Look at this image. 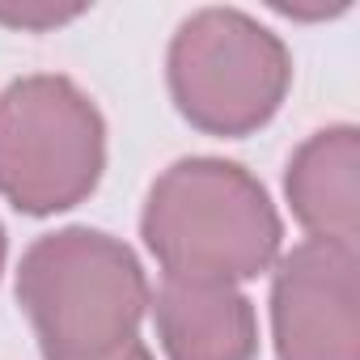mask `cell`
Returning <instances> with one entry per match:
<instances>
[{"label":"cell","instance_id":"cell-1","mask_svg":"<svg viewBox=\"0 0 360 360\" xmlns=\"http://www.w3.org/2000/svg\"><path fill=\"white\" fill-rule=\"evenodd\" d=\"M140 238L165 280L242 284L284 250L280 212L259 178L225 157H183L144 195Z\"/></svg>","mask_w":360,"mask_h":360},{"label":"cell","instance_id":"cell-2","mask_svg":"<svg viewBox=\"0 0 360 360\" xmlns=\"http://www.w3.org/2000/svg\"><path fill=\"white\" fill-rule=\"evenodd\" d=\"M18 301L47 360H89L136 339L153 288L127 242L72 225L30 242Z\"/></svg>","mask_w":360,"mask_h":360},{"label":"cell","instance_id":"cell-3","mask_svg":"<svg viewBox=\"0 0 360 360\" xmlns=\"http://www.w3.org/2000/svg\"><path fill=\"white\" fill-rule=\"evenodd\" d=\"M169 98L208 136H250L288 98L292 56L280 34L242 9H195L165 51Z\"/></svg>","mask_w":360,"mask_h":360},{"label":"cell","instance_id":"cell-4","mask_svg":"<svg viewBox=\"0 0 360 360\" xmlns=\"http://www.w3.org/2000/svg\"><path fill=\"white\" fill-rule=\"evenodd\" d=\"M106 169V123L94 98L34 72L0 94V195L26 217L68 212L94 195Z\"/></svg>","mask_w":360,"mask_h":360},{"label":"cell","instance_id":"cell-5","mask_svg":"<svg viewBox=\"0 0 360 360\" xmlns=\"http://www.w3.org/2000/svg\"><path fill=\"white\" fill-rule=\"evenodd\" d=\"M280 360H360V246L305 238L271 263Z\"/></svg>","mask_w":360,"mask_h":360},{"label":"cell","instance_id":"cell-6","mask_svg":"<svg viewBox=\"0 0 360 360\" xmlns=\"http://www.w3.org/2000/svg\"><path fill=\"white\" fill-rule=\"evenodd\" d=\"M153 322L165 360H255L259 318L238 284L165 280L153 301Z\"/></svg>","mask_w":360,"mask_h":360},{"label":"cell","instance_id":"cell-7","mask_svg":"<svg viewBox=\"0 0 360 360\" xmlns=\"http://www.w3.org/2000/svg\"><path fill=\"white\" fill-rule=\"evenodd\" d=\"M284 195L305 238L360 246V131L330 123L305 136L288 157Z\"/></svg>","mask_w":360,"mask_h":360},{"label":"cell","instance_id":"cell-8","mask_svg":"<svg viewBox=\"0 0 360 360\" xmlns=\"http://www.w3.org/2000/svg\"><path fill=\"white\" fill-rule=\"evenodd\" d=\"M85 13V5H60V0H5L0 5V26L9 30H60L68 22H77Z\"/></svg>","mask_w":360,"mask_h":360},{"label":"cell","instance_id":"cell-9","mask_svg":"<svg viewBox=\"0 0 360 360\" xmlns=\"http://www.w3.org/2000/svg\"><path fill=\"white\" fill-rule=\"evenodd\" d=\"M89 360H153V352H148L140 339H127V343H119L115 352H102V356H89Z\"/></svg>","mask_w":360,"mask_h":360},{"label":"cell","instance_id":"cell-10","mask_svg":"<svg viewBox=\"0 0 360 360\" xmlns=\"http://www.w3.org/2000/svg\"><path fill=\"white\" fill-rule=\"evenodd\" d=\"M5 255H9V242H5V229H0V271H5Z\"/></svg>","mask_w":360,"mask_h":360}]
</instances>
